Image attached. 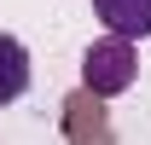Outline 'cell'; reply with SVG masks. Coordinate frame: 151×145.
Wrapping results in <instances>:
<instances>
[{"label": "cell", "mask_w": 151, "mask_h": 145, "mask_svg": "<svg viewBox=\"0 0 151 145\" xmlns=\"http://www.w3.org/2000/svg\"><path fill=\"white\" fill-rule=\"evenodd\" d=\"M29 93V47L18 35H0V105Z\"/></svg>", "instance_id": "cell-3"}, {"label": "cell", "mask_w": 151, "mask_h": 145, "mask_svg": "<svg viewBox=\"0 0 151 145\" xmlns=\"http://www.w3.org/2000/svg\"><path fill=\"white\" fill-rule=\"evenodd\" d=\"M134 75H139V52H134L128 35H105V41H93V47H87V58H81V81H87V93H99V99L128 93Z\"/></svg>", "instance_id": "cell-1"}, {"label": "cell", "mask_w": 151, "mask_h": 145, "mask_svg": "<svg viewBox=\"0 0 151 145\" xmlns=\"http://www.w3.org/2000/svg\"><path fill=\"white\" fill-rule=\"evenodd\" d=\"M93 12L111 35H128V41L151 35V0H93Z\"/></svg>", "instance_id": "cell-2"}]
</instances>
